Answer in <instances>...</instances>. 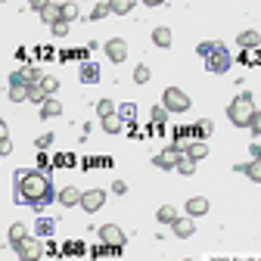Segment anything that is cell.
Returning <instances> with one entry per match:
<instances>
[{"mask_svg": "<svg viewBox=\"0 0 261 261\" xmlns=\"http://www.w3.org/2000/svg\"><path fill=\"white\" fill-rule=\"evenodd\" d=\"M115 115L127 124V121H134V118H137V106H134V103H121V106L115 109Z\"/></svg>", "mask_w": 261, "mask_h": 261, "instance_id": "cell-28", "label": "cell"}, {"mask_svg": "<svg viewBox=\"0 0 261 261\" xmlns=\"http://www.w3.org/2000/svg\"><path fill=\"white\" fill-rule=\"evenodd\" d=\"M41 87H44V93H47V96H53V93L59 90V78H53V75H44V78H41Z\"/></svg>", "mask_w": 261, "mask_h": 261, "instance_id": "cell-34", "label": "cell"}, {"mask_svg": "<svg viewBox=\"0 0 261 261\" xmlns=\"http://www.w3.org/2000/svg\"><path fill=\"white\" fill-rule=\"evenodd\" d=\"M50 143H53V134H50V130H47V134H41V137L35 140V146H38V149H47Z\"/></svg>", "mask_w": 261, "mask_h": 261, "instance_id": "cell-41", "label": "cell"}, {"mask_svg": "<svg viewBox=\"0 0 261 261\" xmlns=\"http://www.w3.org/2000/svg\"><path fill=\"white\" fill-rule=\"evenodd\" d=\"M233 171L246 174L252 184H261V159H255V162H243V165H233Z\"/></svg>", "mask_w": 261, "mask_h": 261, "instance_id": "cell-14", "label": "cell"}, {"mask_svg": "<svg viewBox=\"0 0 261 261\" xmlns=\"http://www.w3.org/2000/svg\"><path fill=\"white\" fill-rule=\"evenodd\" d=\"M237 44H240L243 50H258V47H261V35H258L255 28H249V31H240V35H237Z\"/></svg>", "mask_w": 261, "mask_h": 261, "instance_id": "cell-15", "label": "cell"}, {"mask_svg": "<svg viewBox=\"0 0 261 261\" xmlns=\"http://www.w3.org/2000/svg\"><path fill=\"white\" fill-rule=\"evenodd\" d=\"M38 13H41V22H47V25H53V22L62 19V16H59V4H53V0H47V4H44Z\"/></svg>", "mask_w": 261, "mask_h": 261, "instance_id": "cell-18", "label": "cell"}, {"mask_svg": "<svg viewBox=\"0 0 261 261\" xmlns=\"http://www.w3.org/2000/svg\"><path fill=\"white\" fill-rule=\"evenodd\" d=\"M171 41H174V35H171L168 25H155V28H152V44H155L159 50H168Z\"/></svg>", "mask_w": 261, "mask_h": 261, "instance_id": "cell-13", "label": "cell"}, {"mask_svg": "<svg viewBox=\"0 0 261 261\" xmlns=\"http://www.w3.org/2000/svg\"><path fill=\"white\" fill-rule=\"evenodd\" d=\"M230 65H233V56H230V50H227L224 44H218V47L205 56V69H208L212 75H224V72H230Z\"/></svg>", "mask_w": 261, "mask_h": 261, "instance_id": "cell-4", "label": "cell"}, {"mask_svg": "<svg viewBox=\"0 0 261 261\" xmlns=\"http://www.w3.org/2000/svg\"><path fill=\"white\" fill-rule=\"evenodd\" d=\"M177 155H180V152H174V149L168 146L165 152L152 155V165H155V168H162V171H174V165H177Z\"/></svg>", "mask_w": 261, "mask_h": 261, "instance_id": "cell-12", "label": "cell"}, {"mask_svg": "<svg viewBox=\"0 0 261 261\" xmlns=\"http://www.w3.org/2000/svg\"><path fill=\"white\" fill-rule=\"evenodd\" d=\"M56 199V190L50 184V174L44 171H28V168H19L13 174V202L19 205H31L38 215Z\"/></svg>", "mask_w": 261, "mask_h": 261, "instance_id": "cell-1", "label": "cell"}, {"mask_svg": "<svg viewBox=\"0 0 261 261\" xmlns=\"http://www.w3.org/2000/svg\"><path fill=\"white\" fill-rule=\"evenodd\" d=\"M59 16H62V22H75V19H78V4H75V0H65V4H59Z\"/></svg>", "mask_w": 261, "mask_h": 261, "instance_id": "cell-24", "label": "cell"}, {"mask_svg": "<svg viewBox=\"0 0 261 261\" xmlns=\"http://www.w3.org/2000/svg\"><path fill=\"white\" fill-rule=\"evenodd\" d=\"M106 205V190H81V208L87 215H96Z\"/></svg>", "mask_w": 261, "mask_h": 261, "instance_id": "cell-7", "label": "cell"}, {"mask_svg": "<svg viewBox=\"0 0 261 261\" xmlns=\"http://www.w3.org/2000/svg\"><path fill=\"white\" fill-rule=\"evenodd\" d=\"M212 130H215V124H212L208 118H202L199 124H196V134H199V140H205V137L212 134Z\"/></svg>", "mask_w": 261, "mask_h": 261, "instance_id": "cell-36", "label": "cell"}, {"mask_svg": "<svg viewBox=\"0 0 261 261\" xmlns=\"http://www.w3.org/2000/svg\"><path fill=\"white\" fill-rule=\"evenodd\" d=\"M184 155H190L193 162H202V159L208 155V143H205V140H190V146H187Z\"/></svg>", "mask_w": 261, "mask_h": 261, "instance_id": "cell-17", "label": "cell"}, {"mask_svg": "<svg viewBox=\"0 0 261 261\" xmlns=\"http://www.w3.org/2000/svg\"><path fill=\"white\" fill-rule=\"evenodd\" d=\"M218 44H221V41H202V44H199V47H196V53H199V56H202V59H205V56H208V53H212V50H215V47H218Z\"/></svg>", "mask_w": 261, "mask_h": 261, "instance_id": "cell-38", "label": "cell"}, {"mask_svg": "<svg viewBox=\"0 0 261 261\" xmlns=\"http://www.w3.org/2000/svg\"><path fill=\"white\" fill-rule=\"evenodd\" d=\"M174 171H177V174H184V177H190V174H196V162H193L190 155H177Z\"/></svg>", "mask_w": 261, "mask_h": 261, "instance_id": "cell-23", "label": "cell"}, {"mask_svg": "<svg viewBox=\"0 0 261 261\" xmlns=\"http://www.w3.org/2000/svg\"><path fill=\"white\" fill-rule=\"evenodd\" d=\"M10 100L13 103H25L28 100V84H10Z\"/></svg>", "mask_w": 261, "mask_h": 261, "instance_id": "cell-30", "label": "cell"}, {"mask_svg": "<svg viewBox=\"0 0 261 261\" xmlns=\"http://www.w3.org/2000/svg\"><path fill=\"white\" fill-rule=\"evenodd\" d=\"M140 4H146V7H162L165 0H140Z\"/></svg>", "mask_w": 261, "mask_h": 261, "instance_id": "cell-46", "label": "cell"}, {"mask_svg": "<svg viewBox=\"0 0 261 261\" xmlns=\"http://www.w3.org/2000/svg\"><path fill=\"white\" fill-rule=\"evenodd\" d=\"M112 193H115V196H124V193H127V184H124V180H115V184H112Z\"/></svg>", "mask_w": 261, "mask_h": 261, "instance_id": "cell-42", "label": "cell"}, {"mask_svg": "<svg viewBox=\"0 0 261 261\" xmlns=\"http://www.w3.org/2000/svg\"><path fill=\"white\" fill-rule=\"evenodd\" d=\"M149 118H152V121H155V124L162 127V124H165V121H168V109H165V106H162V103H159V106H152V112H149Z\"/></svg>", "mask_w": 261, "mask_h": 261, "instance_id": "cell-33", "label": "cell"}, {"mask_svg": "<svg viewBox=\"0 0 261 261\" xmlns=\"http://www.w3.org/2000/svg\"><path fill=\"white\" fill-rule=\"evenodd\" d=\"M252 115H255V100H252V93L243 90L240 96H233L230 106H227V118H230L233 127H249L252 124Z\"/></svg>", "mask_w": 261, "mask_h": 261, "instance_id": "cell-2", "label": "cell"}, {"mask_svg": "<svg viewBox=\"0 0 261 261\" xmlns=\"http://www.w3.org/2000/svg\"><path fill=\"white\" fill-rule=\"evenodd\" d=\"M16 249V255H19V261H41V255H44V243H41V237H25L19 246H13Z\"/></svg>", "mask_w": 261, "mask_h": 261, "instance_id": "cell-5", "label": "cell"}, {"mask_svg": "<svg viewBox=\"0 0 261 261\" xmlns=\"http://www.w3.org/2000/svg\"><path fill=\"white\" fill-rule=\"evenodd\" d=\"M258 59H261L258 50H243V53H240V62H246V65H249V62H258Z\"/></svg>", "mask_w": 261, "mask_h": 261, "instance_id": "cell-40", "label": "cell"}, {"mask_svg": "<svg viewBox=\"0 0 261 261\" xmlns=\"http://www.w3.org/2000/svg\"><path fill=\"white\" fill-rule=\"evenodd\" d=\"M171 230H174V237L177 240H190L193 233H196V218H190V215H177V221L171 224Z\"/></svg>", "mask_w": 261, "mask_h": 261, "instance_id": "cell-9", "label": "cell"}, {"mask_svg": "<svg viewBox=\"0 0 261 261\" xmlns=\"http://www.w3.org/2000/svg\"><path fill=\"white\" fill-rule=\"evenodd\" d=\"M50 31H53V38H65V35H69V22H62V19H59V22L50 25Z\"/></svg>", "mask_w": 261, "mask_h": 261, "instance_id": "cell-37", "label": "cell"}, {"mask_svg": "<svg viewBox=\"0 0 261 261\" xmlns=\"http://www.w3.org/2000/svg\"><path fill=\"white\" fill-rule=\"evenodd\" d=\"M81 81L84 84H96L100 81V65L96 62H81Z\"/></svg>", "mask_w": 261, "mask_h": 261, "instance_id": "cell-20", "label": "cell"}, {"mask_svg": "<svg viewBox=\"0 0 261 261\" xmlns=\"http://www.w3.org/2000/svg\"><path fill=\"white\" fill-rule=\"evenodd\" d=\"M25 237H28V227H25L22 221L10 224V230H7V240H10V246H19V243H22Z\"/></svg>", "mask_w": 261, "mask_h": 261, "instance_id": "cell-19", "label": "cell"}, {"mask_svg": "<svg viewBox=\"0 0 261 261\" xmlns=\"http://www.w3.org/2000/svg\"><path fill=\"white\" fill-rule=\"evenodd\" d=\"M47 100V93H44V87L41 84H28V103H35V106H41Z\"/></svg>", "mask_w": 261, "mask_h": 261, "instance_id": "cell-29", "label": "cell"}, {"mask_svg": "<svg viewBox=\"0 0 261 261\" xmlns=\"http://www.w3.org/2000/svg\"><path fill=\"white\" fill-rule=\"evenodd\" d=\"M103 50H106L109 62H115V65H121V62L127 59V41H124V38H109V41L103 44Z\"/></svg>", "mask_w": 261, "mask_h": 261, "instance_id": "cell-8", "label": "cell"}, {"mask_svg": "<svg viewBox=\"0 0 261 261\" xmlns=\"http://www.w3.org/2000/svg\"><path fill=\"white\" fill-rule=\"evenodd\" d=\"M28 4H35V0H28Z\"/></svg>", "mask_w": 261, "mask_h": 261, "instance_id": "cell-48", "label": "cell"}, {"mask_svg": "<svg viewBox=\"0 0 261 261\" xmlns=\"http://www.w3.org/2000/svg\"><path fill=\"white\" fill-rule=\"evenodd\" d=\"M56 202H59L62 208H75V205H81V190H78V187H62V190L56 193Z\"/></svg>", "mask_w": 261, "mask_h": 261, "instance_id": "cell-10", "label": "cell"}, {"mask_svg": "<svg viewBox=\"0 0 261 261\" xmlns=\"http://www.w3.org/2000/svg\"><path fill=\"white\" fill-rule=\"evenodd\" d=\"M152 78V72H149V65H137L134 69V84H146Z\"/></svg>", "mask_w": 261, "mask_h": 261, "instance_id": "cell-35", "label": "cell"}, {"mask_svg": "<svg viewBox=\"0 0 261 261\" xmlns=\"http://www.w3.org/2000/svg\"><path fill=\"white\" fill-rule=\"evenodd\" d=\"M13 152V143L10 140H0V155H10Z\"/></svg>", "mask_w": 261, "mask_h": 261, "instance_id": "cell-44", "label": "cell"}, {"mask_svg": "<svg viewBox=\"0 0 261 261\" xmlns=\"http://www.w3.org/2000/svg\"><path fill=\"white\" fill-rule=\"evenodd\" d=\"M0 140H10V124L0 118Z\"/></svg>", "mask_w": 261, "mask_h": 261, "instance_id": "cell-43", "label": "cell"}, {"mask_svg": "<svg viewBox=\"0 0 261 261\" xmlns=\"http://www.w3.org/2000/svg\"><path fill=\"white\" fill-rule=\"evenodd\" d=\"M103 121V130L106 134H121V127H124V121L118 118V115H106V118H100Z\"/></svg>", "mask_w": 261, "mask_h": 261, "instance_id": "cell-26", "label": "cell"}, {"mask_svg": "<svg viewBox=\"0 0 261 261\" xmlns=\"http://www.w3.org/2000/svg\"><path fill=\"white\" fill-rule=\"evenodd\" d=\"M19 75H22V81L25 84H41V69H35V65H25V69H19Z\"/></svg>", "mask_w": 261, "mask_h": 261, "instance_id": "cell-27", "label": "cell"}, {"mask_svg": "<svg viewBox=\"0 0 261 261\" xmlns=\"http://www.w3.org/2000/svg\"><path fill=\"white\" fill-rule=\"evenodd\" d=\"M249 130L255 137H261V109H255V115H252V124H249Z\"/></svg>", "mask_w": 261, "mask_h": 261, "instance_id": "cell-39", "label": "cell"}, {"mask_svg": "<svg viewBox=\"0 0 261 261\" xmlns=\"http://www.w3.org/2000/svg\"><path fill=\"white\" fill-rule=\"evenodd\" d=\"M155 221H159V224H174V221H177V208H174V205H162V208L155 212Z\"/></svg>", "mask_w": 261, "mask_h": 261, "instance_id": "cell-25", "label": "cell"}, {"mask_svg": "<svg viewBox=\"0 0 261 261\" xmlns=\"http://www.w3.org/2000/svg\"><path fill=\"white\" fill-rule=\"evenodd\" d=\"M184 261H193V258H184Z\"/></svg>", "mask_w": 261, "mask_h": 261, "instance_id": "cell-47", "label": "cell"}, {"mask_svg": "<svg viewBox=\"0 0 261 261\" xmlns=\"http://www.w3.org/2000/svg\"><path fill=\"white\" fill-rule=\"evenodd\" d=\"M249 152H252V162H255V159H261V143H252V146H249Z\"/></svg>", "mask_w": 261, "mask_h": 261, "instance_id": "cell-45", "label": "cell"}, {"mask_svg": "<svg viewBox=\"0 0 261 261\" xmlns=\"http://www.w3.org/2000/svg\"><path fill=\"white\" fill-rule=\"evenodd\" d=\"M100 240H103V246H109V252H121L124 243H127V237H124V230L118 224H103L100 227Z\"/></svg>", "mask_w": 261, "mask_h": 261, "instance_id": "cell-6", "label": "cell"}, {"mask_svg": "<svg viewBox=\"0 0 261 261\" xmlns=\"http://www.w3.org/2000/svg\"><path fill=\"white\" fill-rule=\"evenodd\" d=\"M162 106L168 109V115H184V112H190L193 100H190V93L180 90V87H165L162 90Z\"/></svg>", "mask_w": 261, "mask_h": 261, "instance_id": "cell-3", "label": "cell"}, {"mask_svg": "<svg viewBox=\"0 0 261 261\" xmlns=\"http://www.w3.org/2000/svg\"><path fill=\"white\" fill-rule=\"evenodd\" d=\"M184 208H187V215H190V218H202V215H208L212 202L205 199V196H190Z\"/></svg>", "mask_w": 261, "mask_h": 261, "instance_id": "cell-11", "label": "cell"}, {"mask_svg": "<svg viewBox=\"0 0 261 261\" xmlns=\"http://www.w3.org/2000/svg\"><path fill=\"white\" fill-rule=\"evenodd\" d=\"M38 109H41V118H44V121H47V118H56V115H62V103L56 100V96H47V100H44Z\"/></svg>", "mask_w": 261, "mask_h": 261, "instance_id": "cell-16", "label": "cell"}, {"mask_svg": "<svg viewBox=\"0 0 261 261\" xmlns=\"http://www.w3.org/2000/svg\"><path fill=\"white\" fill-rule=\"evenodd\" d=\"M0 159H4V155H0Z\"/></svg>", "mask_w": 261, "mask_h": 261, "instance_id": "cell-49", "label": "cell"}, {"mask_svg": "<svg viewBox=\"0 0 261 261\" xmlns=\"http://www.w3.org/2000/svg\"><path fill=\"white\" fill-rule=\"evenodd\" d=\"M115 109H118V106H115L112 100H106V96H103L100 103H96V115H100V118H106V115H115Z\"/></svg>", "mask_w": 261, "mask_h": 261, "instance_id": "cell-31", "label": "cell"}, {"mask_svg": "<svg viewBox=\"0 0 261 261\" xmlns=\"http://www.w3.org/2000/svg\"><path fill=\"white\" fill-rule=\"evenodd\" d=\"M106 16H112L109 4H96V7L90 10V22H100V19H106Z\"/></svg>", "mask_w": 261, "mask_h": 261, "instance_id": "cell-32", "label": "cell"}, {"mask_svg": "<svg viewBox=\"0 0 261 261\" xmlns=\"http://www.w3.org/2000/svg\"><path fill=\"white\" fill-rule=\"evenodd\" d=\"M53 230H56V221H53V218H38L35 233H38L41 240H50V237H53Z\"/></svg>", "mask_w": 261, "mask_h": 261, "instance_id": "cell-21", "label": "cell"}, {"mask_svg": "<svg viewBox=\"0 0 261 261\" xmlns=\"http://www.w3.org/2000/svg\"><path fill=\"white\" fill-rule=\"evenodd\" d=\"M106 4H109L112 16H127L130 10H134V4H137V0H106Z\"/></svg>", "mask_w": 261, "mask_h": 261, "instance_id": "cell-22", "label": "cell"}]
</instances>
